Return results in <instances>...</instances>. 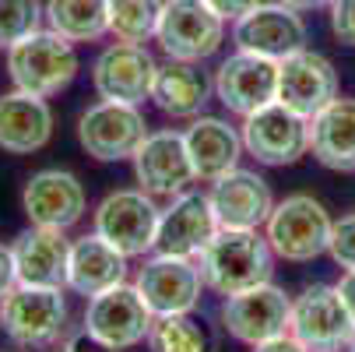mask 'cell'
Segmentation results:
<instances>
[{
  "mask_svg": "<svg viewBox=\"0 0 355 352\" xmlns=\"http://www.w3.org/2000/svg\"><path fill=\"white\" fill-rule=\"evenodd\" d=\"M271 265L275 250L268 236H261L257 229H218L197 258L205 285L218 296H232L261 282H271Z\"/></svg>",
  "mask_w": 355,
  "mask_h": 352,
  "instance_id": "obj_1",
  "label": "cell"
},
{
  "mask_svg": "<svg viewBox=\"0 0 355 352\" xmlns=\"http://www.w3.org/2000/svg\"><path fill=\"white\" fill-rule=\"evenodd\" d=\"M8 74L15 88L32 95H60L78 78L74 42L57 35L53 28H39L8 49Z\"/></svg>",
  "mask_w": 355,
  "mask_h": 352,
  "instance_id": "obj_2",
  "label": "cell"
},
{
  "mask_svg": "<svg viewBox=\"0 0 355 352\" xmlns=\"http://www.w3.org/2000/svg\"><path fill=\"white\" fill-rule=\"evenodd\" d=\"M67 299L64 289L15 285L0 299V328L21 349H49L67 331Z\"/></svg>",
  "mask_w": 355,
  "mask_h": 352,
  "instance_id": "obj_3",
  "label": "cell"
},
{
  "mask_svg": "<svg viewBox=\"0 0 355 352\" xmlns=\"http://www.w3.org/2000/svg\"><path fill=\"white\" fill-rule=\"evenodd\" d=\"M331 229H334V219L327 215V208L317 197L292 194L275 205V212L264 226V236L275 250V258L292 261V265H306V261L327 254Z\"/></svg>",
  "mask_w": 355,
  "mask_h": 352,
  "instance_id": "obj_4",
  "label": "cell"
},
{
  "mask_svg": "<svg viewBox=\"0 0 355 352\" xmlns=\"http://www.w3.org/2000/svg\"><path fill=\"white\" fill-rule=\"evenodd\" d=\"M155 42L169 60L200 64L215 57L225 42V18L205 0H166Z\"/></svg>",
  "mask_w": 355,
  "mask_h": 352,
  "instance_id": "obj_5",
  "label": "cell"
},
{
  "mask_svg": "<svg viewBox=\"0 0 355 352\" xmlns=\"http://www.w3.org/2000/svg\"><path fill=\"white\" fill-rule=\"evenodd\" d=\"M288 335L306 352H341L355 338V321L338 285H310L292 299Z\"/></svg>",
  "mask_w": 355,
  "mask_h": 352,
  "instance_id": "obj_6",
  "label": "cell"
},
{
  "mask_svg": "<svg viewBox=\"0 0 355 352\" xmlns=\"http://www.w3.org/2000/svg\"><path fill=\"white\" fill-rule=\"evenodd\" d=\"M162 212L155 208V197L144 190H113L95 208V233L113 243L127 258H144L155 250Z\"/></svg>",
  "mask_w": 355,
  "mask_h": 352,
  "instance_id": "obj_7",
  "label": "cell"
},
{
  "mask_svg": "<svg viewBox=\"0 0 355 352\" xmlns=\"http://www.w3.org/2000/svg\"><path fill=\"white\" fill-rule=\"evenodd\" d=\"M148 137V124L137 106L130 103H95L78 120V141L98 162H123L134 159L141 141Z\"/></svg>",
  "mask_w": 355,
  "mask_h": 352,
  "instance_id": "obj_8",
  "label": "cell"
},
{
  "mask_svg": "<svg viewBox=\"0 0 355 352\" xmlns=\"http://www.w3.org/2000/svg\"><path fill=\"white\" fill-rule=\"evenodd\" d=\"M243 148L261 166H292L310 156V120L271 103L243 120Z\"/></svg>",
  "mask_w": 355,
  "mask_h": 352,
  "instance_id": "obj_9",
  "label": "cell"
},
{
  "mask_svg": "<svg viewBox=\"0 0 355 352\" xmlns=\"http://www.w3.org/2000/svg\"><path fill=\"white\" fill-rule=\"evenodd\" d=\"M151 321H155V314L148 310L137 285H127V282L92 296L85 310V331L116 352L144 342L151 331Z\"/></svg>",
  "mask_w": 355,
  "mask_h": 352,
  "instance_id": "obj_10",
  "label": "cell"
},
{
  "mask_svg": "<svg viewBox=\"0 0 355 352\" xmlns=\"http://www.w3.org/2000/svg\"><path fill=\"white\" fill-rule=\"evenodd\" d=\"M288 317H292V299L271 282L232 292L222 303L225 331L250 349L261 342H271L278 335H288Z\"/></svg>",
  "mask_w": 355,
  "mask_h": 352,
  "instance_id": "obj_11",
  "label": "cell"
},
{
  "mask_svg": "<svg viewBox=\"0 0 355 352\" xmlns=\"http://www.w3.org/2000/svg\"><path fill=\"white\" fill-rule=\"evenodd\" d=\"M215 95L229 113L243 120L250 113L278 103V60L236 49L215 71Z\"/></svg>",
  "mask_w": 355,
  "mask_h": 352,
  "instance_id": "obj_12",
  "label": "cell"
},
{
  "mask_svg": "<svg viewBox=\"0 0 355 352\" xmlns=\"http://www.w3.org/2000/svg\"><path fill=\"white\" fill-rule=\"evenodd\" d=\"M159 64L144 46L134 42H113L92 64V85L98 99L110 103H130L141 106L144 99H151V85H155Z\"/></svg>",
  "mask_w": 355,
  "mask_h": 352,
  "instance_id": "obj_13",
  "label": "cell"
},
{
  "mask_svg": "<svg viewBox=\"0 0 355 352\" xmlns=\"http://www.w3.org/2000/svg\"><path fill=\"white\" fill-rule=\"evenodd\" d=\"M137 292L155 317L166 314H193L205 292V275L190 258H166L155 254L137 271Z\"/></svg>",
  "mask_w": 355,
  "mask_h": 352,
  "instance_id": "obj_14",
  "label": "cell"
},
{
  "mask_svg": "<svg viewBox=\"0 0 355 352\" xmlns=\"http://www.w3.org/2000/svg\"><path fill=\"white\" fill-rule=\"evenodd\" d=\"M334 99H338V71L324 53L302 46L299 53L278 60V103L282 106L313 120Z\"/></svg>",
  "mask_w": 355,
  "mask_h": 352,
  "instance_id": "obj_15",
  "label": "cell"
},
{
  "mask_svg": "<svg viewBox=\"0 0 355 352\" xmlns=\"http://www.w3.org/2000/svg\"><path fill=\"white\" fill-rule=\"evenodd\" d=\"M232 42L246 53L285 60L306 46V22L299 18V11L271 0V4H257L253 11L232 22Z\"/></svg>",
  "mask_w": 355,
  "mask_h": 352,
  "instance_id": "obj_16",
  "label": "cell"
},
{
  "mask_svg": "<svg viewBox=\"0 0 355 352\" xmlns=\"http://www.w3.org/2000/svg\"><path fill=\"white\" fill-rule=\"evenodd\" d=\"M134 176L141 183L144 194L151 197H176L183 190H190V183H197L193 162L187 156V141L176 131H151L137 156H134Z\"/></svg>",
  "mask_w": 355,
  "mask_h": 352,
  "instance_id": "obj_17",
  "label": "cell"
},
{
  "mask_svg": "<svg viewBox=\"0 0 355 352\" xmlns=\"http://www.w3.org/2000/svg\"><path fill=\"white\" fill-rule=\"evenodd\" d=\"M218 233V219L211 208V197L200 190H183L173 197V205L159 219L155 254L166 258H200V250Z\"/></svg>",
  "mask_w": 355,
  "mask_h": 352,
  "instance_id": "obj_18",
  "label": "cell"
},
{
  "mask_svg": "<svg viewBox=\"0 0 355 352\" xmlns=\"http://www.w3.org/2000/svg\"><path fill=\"white\" fill-rule=\"evenodd\" d=\"M85 205H88L85 187L67 169H42V173H35L25 183V194H21V208H25L32 226L64 229V233L81 222Z\"/></svg>",
  "mask_w": 355,
  "mask_h": 352,
  "instance_id": "obj_19",
  "label": "cell"
},
{
  "mask_svg": "<svg viewBox=\"0 0 355 352\" xmlns=\"http://www.w3.org/2000/svg\"><path fill=\"white\" fill-rule=\"evenodd\" d=\"M211 208L218 229H261L275 212V197L264 176L250 169H232L211 183Z\"/></svg>",
  "mask_w": 355,
  "mask_h": 352,
  "instance_id": "obj_20",
  "label": "cell"
},
{
  "mask_svg": "<svg viewBox=\"0 0 355 352\" xmlns=\"http://www.w3.org/2000/svg\"><path fill=\"white\" fill-rule=\"evenodd\" d=\"M15 268L18 285H46V289H67V261H71V240L64 229L32 226L15 243Z\"/></svg>",
  "mask_w": 355,
  "mask_h": 352,
  "instance_id": "obj_21",
  "label": "cell"
},
{
  "mask_svg": "<svg viewBox=\"0 0 355 352\" xmlns=\"http://www.w3.org/2000/svg\"><path fill=\"white\" fill-rule=\"evenodd\" d=\"M53 137V110L42 95L4 92L0 95V148L8 156H32Z\"/></svg>",
  "mask_w": 355,
  "mask_h": 352,
  "instance_id": "obj_22",
  "label": "cell"
},
{
  "mask_svg": "<svg viewBox=\"0 0 355 352\" xmlns=\"http://www.w3.org/2000/svg\"><path fill=\"white\" fill-rule=\"evenodd\" d=\"M183 141H187V156L200 183H215L225 173L239 169V159L246 152L243 134L218 117H193Z\"/></svg>",
  "mask_w": 355,
  "mask_h": 352,
  "instance_id": "obj_23",
  "label": "cell"
},
{
  "mask_svg": "<svg viewBox=\"0 0 355 352\" xmlns=\"http://www.w3.org/2000/svg\"><path fill=\"white\" fill-rule=\"evenodd\" d=\"M127 254L113 243H106L98 233L81 236L71 243V261H67V289L78 296H98L120 282H127Z\"/></svg>",
  "mask_w": 355,
  "mask_h": 352,
  "instance_id": "obj_24",
  "label": "cell"
},
{
  "mask_svg": "<svg viewBox=\"0 0 355 352\" xmlns=\"http://www.w3.org/2000/svg\"><path fill=\"white\" fill-rule=\"evenodd\" d=\"M310 156L334 173H355V99H334L310 120Z\"/></svg>",
  "mask_w": 355,
  "mask_h": 352,
  "instance_id": "obj_25",
  "label": "cell"
},
{
  "mask_svg": "<svg viewBox=\"0 0 355 352\" xmlns=\"http://www.w3.org/2000/svg\"><path fill=\"white\" fill-rule=\"evenodd\" d=\"M211 92H215V81L197 64L169 60L155 74V85H151V103H155L166 117L193 120V117H200V110H205Z\"/></svg>",
  "mask_w": 355,
  "mask_h": 352,
  "instance_id": "obj_26",
  "label": "cell"
},
{
  "mask_svg": "<svg viewBox=\"0 0 355 352\" xmlns=\"http://www.w3.org/2000/svg\"><path fill=\"white\" fill-rule=\"evenodd\" d=\"M46 25L71 42L110 35V0H46Z\"/></svg>",
  "mask_w": 355,
  "mask_h": 352,
  "instance_id": "obj_27",
  "label": "cell"
},
{
  "mask_svg": "<svg viewBox=\"0 0 355 352\" xmlns=\"http://www.w3.org/2000/svg\"><path fill=\"white\" fill-rule=\"evenodd\" d=\"M148 349L151 352H215V342L208 328L193 314H166L151 321L148 331Z\"/></svg>",
  "mask_w": 355,
  "mask_h": 352,
  "instance_id": "obj_28",
  "label": "cell"
},
{
  "mask_svg": "<svg viewBox=\"0 0 355 352\" xmlns=\"http://www.w3.org/2000/svg\"><path fill=\"white\" fill-rule=\"evenodd\" d=\"M166 0H110V35L116 42L144 46L155 39Z\"/></svg>",
  "mask_w": 355,
  "mask_h": 352,
  "instance_id": "obj_29",
  "label": "cell"
},
{
  "mask_svg": "<svg viewBox=\"0 0 355 352\" xmlns=\"http://www.w3.org/2000/svg\"><path fill=\"white\" fill-rule=\"evenodd\" d=\"M46 11L39 0H0V49H11L25 35L39 32Z\"/></svg>",
  "mask_w": 355,
  "mask_h": 352,
  "instance_id": "obj_30",
  "label": "cell"
},
{
  "mask_svg": "<svg viewBox=\"0 0 355 352\" xmlns=\"http://www.w3.org/2000/svg\"><path fill=\"white\" fill-rule=\"evenodd\" d=\"M327 254H331L334 265H341L345 271H355V215H345V219L334 222Z\"/></svg>",
  "mask_w": 355,
  "mask_h": 352,
  "instance_id": "obj_31",
  "label": "cell"
},
{
  "mask_svg": "<svg viewBox=\"0 0 355 352\" xmlns=\"http://www.w3.org/2000/svg\"><path fill=\"white\" fill-rule=\"evenodd\" d=\"M331 32L338 42L355 46V0H331Z\"/></svg>",
  "mask_w": 355,
  "mask_h": 352,
  "instance_id": "obj_32",
  "label": "cell"
},
{
  "mask_svg": "<svg viewBox=\"0 0 355 352\" xmlns=\"http://www.w3.org/2000/svg\"><path fill=\"white\" fill-rule=\"evenodd\" d=\"M205 4H208L211 11H218L225 22H236V18H243L246 11H253L257 4H264V0H205Z\"/></svg>",
  "mask_w": 355,
  "mask_h": 352,
  "instance_id": "obj_33",
  "label": "cell"
},
{
  "mask_svg": "<svg viewBox=\"0 0 355 352\" xmlns=\"http://www.w3.org/2000/svg\"><path fill=\"white\" fill-rule=\"evenodd\" d=\"M18 285V268H15V250L0 243V299Z\"/></svg>",
  "mask_w": 355,
  "mask_h": 352,
  "instance_id": "obj_34",
  "label": "cell"
},
{
  "mask_svg": "<svg viewBox=\"0 0 355 352\" xmlns=\"http://www.w3.org/2000/svg\"><path fill=\"white\" fill-rule=\"evenodd\" d=\"M60 352H116V349L103 345L98 338H92L88 331H78V335H71V338L64 342V349H60Z\"/></svg>",
  "mask_w": 355,
  "mask_h": 352,
  "instance_id": "obj_35",
  "label": "cell"
},
{
  "mask_svg": "<svg viewBox=\"0 0 355 352\" xmlns=\"http://www.w3.org/2000/svg\"><path fill=\"white\" fill-rule=\"evenodd\" d=\"M253 352H306L292 335H278L271 342H261V345H253Z\"/></svg>",
  "mask_w": 355,
  "mask_h": 352,
  "instance_id": "obj_36",
  "label": "cell"
},
{
  "mask_svg": "<svg viewBox=\"0 0 355 352\" xmlns=\"http://www.w3.org/2000/svg\"><path fill=\"white\" fill-rule=\"evenodd\" d=\"M338 292H341L345 307H348V314H352V321H355V271H345V275H341Z\"/></svg>",
  "mask_w": 355,
  "mask_h": 352,
  "instance_id": "obj_37",
  "label": "cell"
},
{
  "mask_svg": "<svg viewBox=\"0 0 355 352\" xmlns=\"http://www.w3.org/2000/svg\"><path fill=\"white\" fill-rule=\"evenodd\" d=\"M278 4L292 11H320V8H331V0H278Z\"/></svg>",
  "mask_w": 355,
  "mask_h": 352,
  "instance_id": "obj_38",
  "label": "cell"
},
{
  "mask_svg": "<svg viewBox=\"0 0 355 352\" xmlns=\"http://www.w3.org/2000/svg\"><path fill=\"white\" fill-rule=\"evenodd\" d=\"M348 352H355V338H352V345H348Z\"/></svg>",
  "mask_w": 355,
  "mask_h": 352,
  "instance_id": "obj_39",
  "label": "cell"
}]
</instances>
